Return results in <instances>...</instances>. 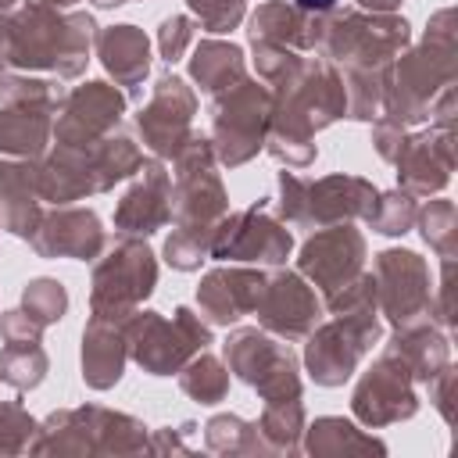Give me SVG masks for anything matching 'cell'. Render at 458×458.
<instances>
[{"mask_svg":"<svg viewBox=\"0 0 458 458\" xmlns=\"http://www.w3.org/2000/svg\"><path fill=\"white\" fill-rule=\"evenodd\" d=\"M93 39V18L72 14L57 18L32 4L11 21H0V68H57L75 75L86 61Z\"/></svg>","mask_w":458,"mask_h":458,"instance_id":"obj_1","label":"cell"},{"mask_svg":"<svg viewBox=\"0 0 458 458\" xmlns=\"http://www.w3.org/2000/svg\"><path fill=\"white\" fill-rule=\"evenodd\" d=\"M154 254L143 243H122L93 276V318H132L129 311L154 290Z\"/></svg>","mask_w":458,"mask_h":458,"instance_id":"obj_2","label":"cell"},{"mask_svg":"<svg viewBox=\"0 0 458 458\" xmlns=\"http://www.w3.org/2000/svg\"><path fill=\"white\" fill-rule=\"evenodd\" d=\"M125 340L132 344V354L140 365H147L154 376H168L172 369H179V361L193 351L208 344V329L193 322L190 308L175 311V326H168L161 315L143 311L125 326Z\"/></svg>","mask_w":458,"mask_h":458,"instance_id":"obj_3","label":"cell"},{"mask_svg":"<svg viewBox=\"0 0 458 458\" xmlns=\"http://www.w3.org/2000/svg\"><path fill=\"white\" fill-rule=\"evenodd\" d=\"M225 358L233 361V369L240 372V379L254 383L268 401H286V394L297 397V376H293L290 351L276 347L272 340L258 336L254 329L236 333L225 344Z\"/></svg>","mask_w":458,"mask_h":458,"instance_id":"obj_4","label":"cell"},{"mask_svg":"<svg viewBox=\"0 0 458 458\" xmlns=\"http://www.w3.org/2000/svg\"><path fill=\"white\" fill-rule=\"evenodd\" d=\"M243 89H236L225 104H218V118H215V132H218V150L225 165H240L247 161L258 147H261V132L268 122V93L258 86L240 82Z\"/></svg>","mask_w":458,"mask_h":458,"instance_id":"obj_5","label":"cell"},{"mask_svg":"<svg viewBox=\"0 0 458 458\" xmlns=\"http://www.w3.org/2000/svg\"><path fill=\"white\" fill-rule=\"evenodd\" d=\"M208 250L215 258H236V261H283L290 254V233L261 218L254 208L233 215L222 229H211Z\"/></svg>","mask_w":458,"mask_h":458,"instance_id":"obj_6","label":"cell"},{"mask_svg":"<svg viewBox=\"0 0 458 458\" xmlns=\"http://www.w3.org/2000/svg\"><path fill=\"white\" fill-rule=\"evenodd\" d=\"M379 326L369 322H354V318H340L326 329H318L308 344V369L318 383L336 386L351 376L358 354L369 347V340H376Z\"/></svg>","mask_w":458,"mask_h":458,"instance_id":"obj_7","label":"cell"},{"mask_svg":"<svg viewBox=\"0 0 458 458\" xmlns=\"http://www.w3.org/2000/svg\"><path fill=\"white\" fill-rule=\"evenodd\" d=\"M125 100L122 93H114L111 86L104 82H86L82 89H75L64 104V114L57 122V136L68 143V147H82V143H93V136L107 132L118 114H122Z\"/></svg>","mask_w":458,"mask_h":458,"instance_id":"obj_8","label":"cell"},{"mask_svg":"<svg viewBox=\"0 0 458 458\" xmlns=\"http://www.w3.org/2000/svg\"><path fill=\"white\" fill-rule=\"evenodd\" d=\"M361 254H365V243L354 229L340 225V229H329V233H318L304 254H301V272H308L326 293L340 290L361 265Z\"/></svg>","mask_w":458,"mask_h":458,"instance_id":"obj_9","label":"cell"},{"mask_svg":"<svg viewBox=\"0 0 458 458\" xmlns=\"http://www.w3.org/2000/svg\"><path fill=\"white\" fill-rule=\"evenodd\" d=\"M258 315L268 329L276 333H286V336H301L315 318H318V301L315 293L290 272H279L272 276L265 286H261V297H258Z\"/></svg>","mask_w":458,"mask_h":458,"instance_id":"obj_10","label":"cell"},{"mask_svg":"<svg viewBox=\"0 0 458 458\" xmlns=\"http://www.w3.org/2000/svg\"><path fill=\"white\" fill-rule=\"evenodd\" d=\"M190 114H193V93L182 86V79L165 75L157 82L150 107L140 114V129L147 132V140L157 154H175L182 147L179 140L186 136Z\"/></svg>","mask_w":458,"mask_h":458,"instance_id":"obj_11","label":"cell"},{"mask_svg":"<svg viewBox=\"0 0 458 458\" xmlns=\"http://www.w3.org/2000/svg\"><path fill=\"white\" fill-rule=\"evenodd\" d=\"M401 372L404 369H394V361L383 358L361 379V386L354 394V411L365 422H390V419H401V415H411L415 411V397H411L408 379Z\"/></svg>","mask_w":458,"mask_h":458,"instance_id":"obj_12","label":"cell"},{"mask_svg":"<svg viewBox=\"0 0 458 458\" xmlns=\"http://www.w3.org/2000/svg\"><path fill=\"white\" fill-rule=\"evenodd\" d=\"M143 172V182L136 190L125 193V200L118 204L114 211V222L125 229V233H154L168 215V179H165V168L157 161H143L140 165Z\"/></svg>","mask_w":458,"mask_h":458,"instance_id":"obj_13","label":"cell"},{"mask_svg":"<svg viewBox=\"0 0 458 458\" xmlns=\"http://www.w3.org/2000/svg\"><path fill=\"white\" fill-rule=\"evenodd\" d=\"M404 21L383 18V21H358V18H344L336 25H329V54L333 57H361V61H379V54H390L397 43H404Z\"/></svg>","mask_w":458,"mask_h":458,"instance_id":"obj_14","label":"cell"},{"mask_svg":"<svg viewBox=\"0 0 458 458\" xmlns=\"http://www.w3.org/2000/svg\"><path fill=\"white\" fill-rule=\"evenodd\" d=\"M32 243L39 254H68V258H93L104 243V233L89 211H61L43 222L39 233H32Z\"/></svg>","mask_w":458,"mask_h":458,"instance_id":"obj_15","label":"cell"},{"mask_svg":"<svg viewBox=\"0 0 458 458\" xmlns=\"http://www.w3.org/2000/svg\"><path fill=\"white\" fill-rule=\"evenodd\" d=\"M261 286H265V279L258 272H211L197 297H200L208 318L225 326V322H236L240 315L254 311Z\"/></svg>","mask_w":458,"mask_h":458,"instance_id":"obj_16","label":"cell"},{"mask_svg":"<svg viewBox=\"0 0 458 458\" xmlns=\"http://www.w3.org/2000/svg\"><path fill=\"white\" fill-rule=\"evenodd\" d=\"M376 268H379V279L397 283V286H383V304L401 293V301H394V304L386 308L390 318H394L397 326H408V322H411V311L426 304V286H422V283L408 286V279L422 268L419 254H411V250H383L379 261H376Z\"/></svg>","mask_w":458,"mask_h":458,"instance_id":"obj_17","label":"cell"},{"mask_svg":"<svg viewBox=\"0 0 458 458\" xmlns=\"http://www.w3.org/2000/svg\"><path fill=\"white\" fill-rule=\"evenodd\" d=\"M82 376L89 386H111L122 376V329L114 326V318H93L86 336H82Z\"/></svg>","mask_w":458,"mask_h":458,"instance_id":"obj_18","label":"cell"},{"mask_svg":"<svg viewBox=\"0 0 458 458\" xmlns=\"http://www.w3.org/2000/svg\"><path fill=\"white\" fill-rule=\"evenodd\" d=\"M100 57L107 64V72L132 86L147 75L150 68V50H147V36L136 29V25H114L100 36Z\"/></svg>","mask_w":458,"mask_h":458,"instance_id":"obj_19","label":"cell"},{"mask_svg":"<svg viewBox=\"0 0 458 458\" xmlns=\"http://www.w3.org/2000/svg\"><path fill=\"white\" fill-rule=\"evenodd\" d=\"M29 186H36L29 168L0 165V215H4L7 229L25 240L36 233V200L29 197Z\"/></svg>","mask_w":458,"mask_h":458,"instance_id":"obj_20","label":"cell"},{"mask_svg":"<svg viewBox=\"0 0 458 458\" xmlns=\"http://www.w3.org/2000/svg\"><path fill=\"white\" fill-rule=\"evenodd\" d=\"M190 72L200 82V89L218 93V89H229V82L240 86V79H243V54L236 47H229V43H200L197 57L190 61Z\"/></svg>","mask_w":458,"mask_h":458,"instance_id":"obj_21","label":"cell"},{"mask_svg":"<svg viewBox=\"0 0 458 458\" xmlns=\"http://www.w3.org/2000/svg\"><path fill=\"white\" fill-rule=\"evenodd\" d=\"M301 18L286 4H265L250 21V39L261 47H283V43H311L308 32H301Z\"/></svg>","mask_w":458,"mask_h":458,"instance_id":"obj_22","label":"cell"},{"mask_svg":"<svg viewBox=\"0 0 458 458\" xmlns=\"http://www.w3.org/2000/svg\"><path fill=\"white\" fill-rule=\"evenodd\" d=\"M47 372V354L36 347V340H11L0 354V379H7L11 386L25 390L36 386Z\"/></svg>","mask_w":458,"mask_h":458,"instance_id":"obj_23","label":"cell"},{"mask_svg":"<svg viewBox=\"0 0 458 458\" xmlns=\"http://www.w3.org/2000/svg\"><path fill=\"white\" fill-rule=\"evenodd\" d=\"M225 383H229V376L222 372V365L215 361V358H200V361H193L190 369H186V376H182V390L186 394H193L200 404H215L222 394H225Z\"/></svg>","mask_w":458,"mask_h":458,"instance_id":"obj_24","label":"cell"},{"mask_svg":"<svg viewBox=\"0 0 458 458\" xmlns=\"http://www.w3.org/2000/svg\"><path fill=\"white\" fill-rule=\"evenodd\" d=\"M25 308H29V315H32L39 326H47V322H54V318L64 315L68 293H64V286L54 283V279H36V283H29V290H25Z\"/></svg>","mask_w":458,"mask_h":458,"instance_id":"obj_25","label":"cell"},{"mask_svg":"<svg viewBox=\"0 0 458 458\" xmlns=\"http://www.w3.org/2000/svg\"><path fill=\"white\" fill-rule=\"evenodd\" d=\"M190 7L200 14L208 32H229L243 18V4L240 0H190Z\"/></svg>","mask_w":458,"mask_h":458,"instance_id":"obj_26","label":"cell"},{"mask_svg":"<svg viewBox=\"0 0 458 458\" xmlns=\"http://www.w3.org/2000/svg\"><path fill=\"white\" fill-rule=\"evenodd\" d=\"M397 200H401V204H394V197H383L379 204L386 208V215H369L379 233H404V229H408V222H411V204H408L404 197H397Z\"/></svg>","mask_w":458,"mask_h":458,"instance_id":"obj_27","label":"cell"},{"mask_svg":"<svg viewBox=\"0 0 458 458\" xmlns=\"http://www.w3.org/2000/svg\"><path fill=\"white\" fill-rule=\"evenodd\" d=\"M186 39H190V21H186V18H168V21L161 25V54H165L168 61H175V57L182 54Z\"/></svg>","mask_w":458,"mask_h":458,"instance_id":"obj_28","label":"cell"},{"mask_svg":"<svg viewBox=\"0 0 458 458\" xmlns=\"http://www.w3.org/2000/svg\"><path fill=\"white\" fill-rule=\"evenodd\" d=\"M336 0H297V7H304V11H329Z\"/></svg>","mask_w":458,"mask_h":458,"instance_id":"obj_29","label":"cell"},{"mask_svg":"<svg viewBox=\"0 0 458 458\" xmlns=\"http://www.w3.org/2000/svg\"><path fill=\"white\" fill-rule=\"evenodd\" d=\"M361 7H372V11H390L397 0H358Z\"/></svg>","mask_w":458,"mask_h":458,"instance_id":"obj_30","label":"cell"},{"mask_svg":"<svg viewBox=\"0 0 458 458\" xmlns=\"http://www.w3.org/2000/svg\"><path fill=\"white\" fill-rule=\"evenodd\" d=\"M43 4H57V7H68V4H75V0H43Z\"/></svg>","mask_w":458,"mask_h":458,"instance_id":"obj_31","label":"cell"},{"mask_svg":"<svg viewBox=\"0 0 458 458\" xmlns=\"http://www.w3.org/2000/svg\"><path fill=\"white\" fill-rule=\"evenodd\" d=\"M100 7H111V4H122V0H97Z\"/></svg>","mask_w":458,"mask_h":458,"instance_id":"obj_32","label":"cell"},{"mask_svg":"<svg viewBox=\"0 0 458 458\" xmlns=\"http://www.w3.org/2000/svg\"><path fill=\"white\" fill-rule=\"evenodd\" d=\"M11 4H14V0H0V7H11Z\"/></svg>","mask_w":458,"mask_h":458,"instance_id":"obj_33","label":"cell"}]
</instances>
